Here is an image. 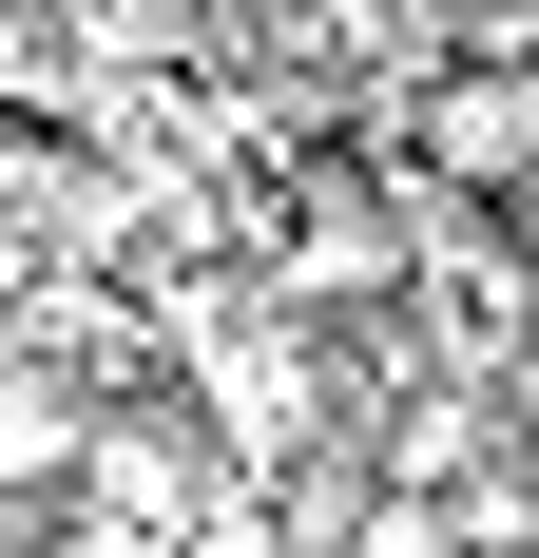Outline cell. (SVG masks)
I'll return each mask as SVG.
<instances>
[{"mask_svg":"<svg viewBox=\"0 0 539 558\" xmlns=\"http://www.w3.org/2000/svg\"><path fill=\"white\" fill-rule=\"evenodd\" d=\"M39 539H58V501H0V558H39Z\"/></svg>","mask_w":539,"mask_h":558,"instance_id":"3957f363","label":"cell"},{"mask_svg":"<svg viewBox=\"0 0 539 558\" xmlns=\"http://www.w3.org/2000/svg\"><path fill=\"white\" fill-rule=\"evenodd\" d=\"M77 424H97V386L0 328V501H58V482H77Z\"/></svg>","mask_w":539,"mask_h":558,"instance_id":"7a4b0ae2","label":"cell"},{"mask_svg":"<svg viewBox=\"0 0 539 558\" xmlns=\"http://www.w3.org/2000/svg\"><path fill=\"white\" fill-rule=\"evenodd\" d=\"M385 155L424 173V193L520 213L539 193V39H443L424 77H405V116H385Z\"/></svg>","mask_w":539,"mask_h":558,"instance_id":"6da1fadb","label":"cell"}]
</instances>
